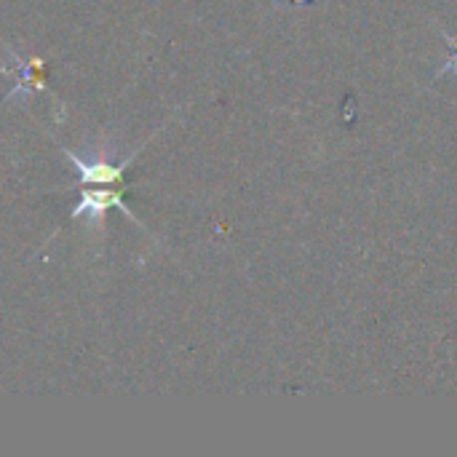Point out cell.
I'll return each mask as SVG.
<instances>
[{
  "label": "cell",
  "instance_id": "obj_1",
  "mask_svg": "<svg viewBox=\"0 0 457 457\" xmlns=\"http://www.w3.org/2000/svg\"><path fill=\"white\" fill-rule=\"evenodd\" d=\"M78 190H80V198H78V204H75V209H72V220H88V225H102V220H104V214L110 212V209H120L137 228H142V222L137 220V214L126 206V190H123V185H75Z\"/></svg>",
  "mask_w": 457,
  "mask_h": 457
}]
</instances>
